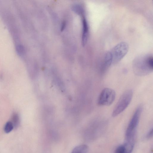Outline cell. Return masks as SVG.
I'll list each match as a JSON object with an SVG mask.
<instances>
[{
	"mask_svg": "<svg viewBox=\"0 0 153 153\" xmlns=\"http://www.w3.org/2000/svg\"><path fill=\"white\" fill-rule=\"evenodd\" d=\"M153 67V57L149 56L135 60L133 63V71L137 75L145 76L152 71Z\"/></svg>",
	"mask_w": 153,
	"mask_h": 153,
	"instance_id": "1",
	"label": "cell"
},
{
	"mask_svg": "<svg viewBox=\"0 0 153 153\" xmlns=\"http://www.w3.org/2000/svg\"><path fill=\"white\" fill-rule=\"evenodd\" d=\"M142 110V106L140 105L138 106L135 111L127 128L126 140L134 141L136 129Z\"/></svg>",
	"mask_w": 153,
	"mask_h": 153,
	"instance_id": "2",
	"label": "cell"
},
{
	"mask_svg": "<svg viewBox=\"0 0 153 153\" xmlns=\"http://www.w3.org/2000/svg\"><path fill=\"white\" fill-rule=\"evenodd\" d=\"M133 91L129 89L122 94L112 113V116L115 117L123 112L128 106L132 100Z\"/></svg>",
	"mask_w": 153,
	"mask_h": 153,
	"instance_id": "3",
	"label": "cell"
},
{
	"mask_svg": "<svg viewBox=\"0 0 153 153\" xmlns=\"http://www.w3.org/2000/svg\"><path fill=\"white\" fill-rule=\"evenodd\" d=\"M116 97L114 90L109 88H104L100 93L97 101V104L101 106H108L114 102Z\"/></svg>",
	"mask_w": 153,
	"mask_h": 153,
	"instance_id": "4",
	"label": "cell"
},
{
	"mask_svg": "<svg viewBox=\"0 0 153 153\" xmlns=\"http://www.w3.org/2000/svg\"><path fill=\"white\" fill-rule=\"evenodd\" d=\"M128 45L125 42H121L115 45L110 51L112 57V64L119 62L126 54Z\"/></svg>",
	"mask_w": 153,
	"mask_h": 153,
	"instance_id": "5",
	"label": "cell"
},
{
	"mask_svg": "<svg viewBox=\"0 0 153 153\" xmlns=\"http://www.w3.org/2000/svg\"><path fill=\"white\" fill-rule=\"evenodd\" d=\"M82 45L85 46L87 42L88 35V26L85 18L83 17L82 20Z\"/></svg>",
	"mask_w": 153,
	"mask_h": 153,
	"instance_id": "6",
	"label": "cell"
},
{
	"mask_svg": "<svg viewBox=\"0 0 153 153\" xmlns=\"http://www.w3.org/2000/svg\"><path fill=\"white\" fill-rule=\"evenodd\" d=\"M88 147L86 145L78 146L73 149L71 153H87Z\"/></svg>",
	"mask_w": 153,
	"mask_h": 153,
	"instance_id": "7",
	"label": "cell"
},
{
	"mask_svg": "<svg viewBox=\"0 0 153 153\" xmlns=\"http://www.w3.org/2000/svg\"><path fill=\"white\" fill-rule=\"evenodd\" d=\"M112 64V57L110 51L105 54L104 60V66L106 68L109 67Z\"/></svg>",
	"mask_w": 153,
	"mask_h": 153,
	"instance_id": "8",
	"label": "cell"
},
{
	"mask_svg": "<svg viewBox=\"0 0 153 153\" xmlns=\"http://www.w3.org/2000/svg\"><path fill=\"white\" fill-rule=\"evenodd\" d=\"M54 78L55 82L56 85L62 91H64L65 90V86L63 82L60 78L57 75H55Z\"/></svg>",
	"mask_w": 153,
	"mask_h": 153,
	"instance_id": "9",
	"label": "cell"
},
{
	"mask_svg": "<svg viewBox=\"0 0 153 153\" xmlns=\"http://www.w3.org/2000/svg\"><path fill=\"white\" fill-rule=\"evenodd\" d=\"M12 121H11L13 123L14 128L17 127L19 123V118L18 115L14 113L13 114L11 117Z\"/></svg>",
	"mask_w": 153,
	"mask_h": 153,
	"instance_id": "10",
	"label": "cell"
},
{
	"mask_svg": "<svg viewBox=\"0 0 153 153\" xmlns=\"http://www.w3.org/2000/svg\"><path fill=\"white\" fill-rule=\"evenodd\" d=\"M72 8L74 11L77 14L82 15L83 14V9L81 5L78 4H75Z\"/></svg>",
	"mask_w": 153,
	"mask_h": 153,
	"instance_id": "11",
	"label": "cell"
},
{
	"mask_svg": "<svg viewBox=\"0 0 153 153\" xmlns=\"http://www.w3.org/2000/svg\"><path fill=\"white\" fill-rule=\"evenodd\" d=\"M14 128L13 125L11 121H8L5 124L4 127V131L8 133L12 131Z\"/></svg>",
	"mask_w": 153,
	"mask_h": 153,
	"instance_id": "12",
	"label": "cell"
},
{
	"mask_svg": "<svg viewBox=\"0 0 153 153\" xmlns=\"http://www.w3.org/2000/svg\"><path fill=\"white\" fill-rule=\"evenodd\" d=\"M115 153H126L124 145H120L117 148L115 151Z\"/></svg>",
	"mask_w": 153,
	"mask_h": 153,
	"instance_id": "13",
	"label": "cell"
},
{
	"mask_svg": "<svg viewBox=\"0 0 153 153\" xmlns=\"http://www.w3.org/2000/svg\"><path fill=\"white\" fill-rule=\"evenodd\" d=\"M16 49L17 52L19 54H23L24 52V48L21 45H18L17 46Z\"/></svg>",
	"mask_w": 153,
	"mask_h": 153,
	"instance_id": "14",
	"label": "cell"
},
{
	"mask_svg": "<svg viewBox=\"0 0 153 153\" xmlns=\"http://www.w3.org/2000/svg\"><path fill=\"white\" fill-rule=\"evenodd\" d=\"M153 135V129L152 128L149 131L147 134L146 137L148 138H150Z\"/></svg>",
	"mask_w": 153,
	"mask_h": 153,
	"instance_id": "15",
	"label": "cell"
},
{
	"mask_svg": "<svg viewBox=\"0 0 153 153\" xmlns=\"http://www.w3.org/2000/svg\"><path fill=\"white\" fill-rule=\"evenodd\" d=\"M66 22L65 21H63L62 23L61 27V30L63 31L65 29L66 26Z\"/></svg>",
	"mask_w": 153,
	"mask_h": 153,
	"instance_id": "16",
	"label": "cell"
}]
</instances>
